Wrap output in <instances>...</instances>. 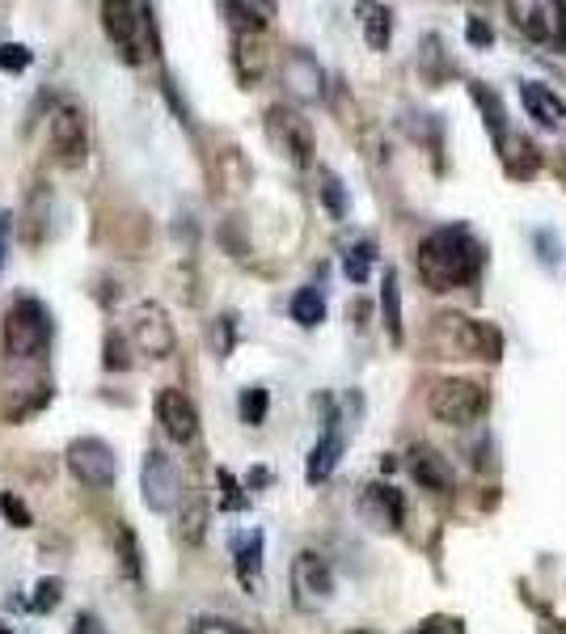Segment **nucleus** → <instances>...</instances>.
Returning a JSON list of instances; mask_svg holds the SVG:
<instances>
[{
    "mask_svg": "<svg viewBox=\"0 0 566 634\" xmlns=\"http://www.w3.org/2000/svg\"><path fill=\"white\" fill-rule=\"evenodd\" d=\"M414 267L432 292H453L465 283H478L486 267V246L465 224H444L428 233L414 249Z\"/></svg>",
    "mask_w": 566,
    "mask_h": 634,
    "instance_id": "f257e3e1",
    "label": "nucleus"
},
{
    "mask_svg": "<svg viewBox=\"0 0 566 634\" xmlns=\"http://www.w3.org/2000/svg\"><path fill=\"white\" fill-rule=\"evenodd\" d=\"M9 242H13V212H0V271L9 267Z\"/></svg>",
    "mask_w": 566,
    "mask_h": 634,
    "instance_id": "ea45409f",
    "label": "nucleus"
},
{
    "mask_svg": "<svg viewBox=\"0 0 566 634\" xmlns=\"http://www.w3.org/2000/svg\"><path fill=\"white\" fill-rule=\"evenodd\" d=\"M73 634H107V626H102L93 613H77V626H73Z\"/></svg>",
    "mask_w": 566,
    "mask_h": 634,
    "instance_id": "a19ab883",
    "label": "nucleus"
},
{
    "mask_svg": "<svg viewBox=\"0 0 566 634\" xmlns=\"http://www.w3.org/2000/svg\"><path fill=\"white\" fill-rule=\"evenodd\" d=\"M347 634H377V631H364V626H359V631H347Z\"/></svg>",
    "mask_w": 566,
    "mask_h": 634,
    "instance_id": "79ce46f5",
    "label": "nucleus"
},
{
    "mask_svg": "<svg viewBox=\"0 0 566 634\" xmlns=\"http://www.w3.org/2000/svg\"><path fill=\"white\" fill-rule=\"evenodd\" d=\"M229 550H233V567L242 576L245 588L258 583V571H263V533L258 529H237L229 537Z\"/></svg>",
    "mask_w": 566,
    "mask_h": 634,
    "instance_id": "aec40b11",
    "label": "nucleus"
},
{
    "mask_svg": "<svg viewBox=\"0 0 566 634\" xmlns=\"http://www.w3.org/2000/svg\"><path fill=\"white\" fill-rule=\"evenodd\" d=\"M140 491L153 512H174L182 503V474L174 466V457H165L162 448H148L140 466Z\"/></svg>",
    "mask_w": 566,
    "mask_h": 634,
    "instance_id": "f8f14e48",
    "label": "nucleus"
},
{
    "mask_svg": "<svg viewBox=\"0 0 566 634\" xmlns=\"http://www.w3.org/2000/svg\"><path fill=\"white\" fill-rule=\"evenodd\" d=\"M68 469L77 474V482L93 487V491H110L114 478H119V461H114V448L98 436H77L64 453Z\"/></svg>",
    "mask_w": 566,
    "mask_h": 634,
    "instance_id": "1a4fd4ad",
    "label": "nucleus"
},
{
    "mask_svg": "<svg viewBox=\"0 0 566 634\" xmlns=\"http://www.w3.org/2000/svg\"><path fill=\"white\" fill-rule=\"evenodd\" d=\"M52 347V313L34 297H18L4 313V356L13 364L43 359Z\"/></svg>",
    "mask_w": 566,
    "mask_h": 634,
    "instance_id": "20e7f679",
    "label": "nucleus"
},
{
    "mask_svg": "<svg viewBox=\"0 0 566 634\" xmlns=\"http://www.w3.org/2000/svg\"><path fill=\"white\" fill-rule=\"evenodd\" d=\"M465 38H469V47H478V52H482V47H490V43H495V30H490V22H486V18L469 13V18H465Z\"/></svg>",
    "mask_w": 566,
    "mask_h": 634,
    "instance_id": "e433bc0d",
    "label": "nucleus"
},
{
    "mask_svg": "<svg viewBox=\"0 0 566 634\" xmlns=\"http://www.w3.org/2000/svg\"><path fill=\"white\" fill-rule=\"evenodd\" d=\"M0 634H13V631H9V626H4V622H0Z\"/></svg>",
    "mask_w": 566,
    "mask_h": 634,
    "instance_id": "37998d69",
    "label": "nucleus"
},
{
    "mask_svg": "<svg viewBox=\"0 0 566 634\" xmlns=\"http://www.w3.org/2000/svg\"><path fill=\"white\" fill-rule=\"evenodd\" d=\"M59 592H64V579L55 576L38 579V583H34V597H30V609H34V613H52V609L59 605Z\"/></svg>",
    "mask_w": 566,
    "mask_h": 634,
    "instance_id": "2f4dec72",
    "label": "nucleus"
},
{
    "mask_svg": "<svg viewBox=\"0 0 566 634\" xmlns=\"http://www.w3.org/2000/svg\"><path fill=\"white\" fill-rule=\"evenodd\" d=\"M114 554H119V571L127 579L144 576V558H140V542L127 524H114Z\"/></svg>",
    "mask_w": 566,
    "mask_h": 634,
    "instance_id": "bb28decb",
    "label": "nucleus"
},
{
    "mask_svg": "<svg viewBox=\"0 0 566 634\" xmlns=\"http://www.w3.org/2000/svg\"><path fill=\"white\" fill-rule=\"evenodd\" d=\"M359 26H364V43L373 52H385L393 38V9L389 4H359Z\"/></svg>",
    "mask_w": 566,
    "mask_h": 634,
    "instance_id": "4be33fe9",
    "label": "nucleus"
},
{
    "mask_svg": "<svg viewBox=\"0 0 566 634\" xmlns=\"http://www.w3.org/2000/svg\"><path fill=\"white\" fill-rule=\"evenodd\" d=\"M0 512H4V521L13 524V529H30V524H34L30 508L18 496H13V491H0Z\"/></svg>",
    "mask_w": 566,
    "mask_h": 634,
    "instance_id": "c9c22d12",
    "label": "nucleus"
},
{
    "mask_svg": "<svg viewBox=\"0 0 566 634\" xmlns=\"http://www.w3.org/2000/svg\"><path fill=\"white\" fill-rule=\"evenodd\" d=\"M157 423L174 444H190L199 436V411L182 389H162L157 393Z\"/></svg>",
    "mask_w": 566,
    "mask_h": 634,
    "instance_id": "2eb2a0df",
    "label": "nucleus"
},
{
    "mask_svg": "<svg viewBox=\"0 0 566 634\" xmlns=\"http://www.w3.org/2000/svg\"><path fill=\"white\" fill-rule=\"evenodd\" d=\"M220 487H224V499H220V508L224 512H242V508H249V496H242V482L229 474V469H217Z\"/></svg>",
    "mask_w": 566,
    "mask_h": 634,
    "instance_id": "72a5a7b5",
    "label": "nucleus"
},
{
    "mask_svg": "<svg viewBox=\"0 0 566 634\" xmlns=\"http://www.w3.org/2000/svg\"><path fill=\"white\" fill-rule=\"evenodd\" d=\"M469 98L478 102V111H482V119H486V127H490V136H495V144H503V140H508V111H503L499 93H495V89H486L482 81H469Z\"/></svg>",
    "mask_w": 566,
    "mask_h": 634,
    "instance_id": "5701e85b",
    "label": "nucleus"
},
{
    "mask_svg": "<svg viewBox=\"0 0 566 634\" xmlns=\"http://www.w3.org/2000/svg\"><path fill=\"white\" fill-rule=\"evenodd\" d=\"M406 634H465V626H460V618H444V613H435V618L419 622L414 631H406Z\"/></svg>",
    "mask_w": 566,
    "mask_h": 634,
    "instance_id": "4c0bfd02",
    "label": "nucleus"
},
{
    "mask_svg": "<svg viewBox=\"0 0 566 634\" xmlns=\"http://www.w3.org/2000/svg\"><path fill=\"white\" fill-rule=\"evenodd\" d=\"M102 30L114 43V52L123 64H144L157 52V22L148 4H132V0H107L102 4Z\"/></svg>",
    "mask_w": 566,
    "mask_h": 634,
    "instance_id": "7ed1b4c3",
    "label": "nucleus"
},
{
    "mask_svg": "<svg viewBox=\"0 0 566 634\" xmlns=\"http://www.w3.org/2000/svg\"><path fill=\"white\" fill-rule=\"evenodd\" d=\"M380 318L393 343H402V288H398V271L385 267V283H380Z\"/></svg>",
    "mask_w": 566,
    "mask_h": 634,
    "instance_id": "b1692460",
    "label": "nucleus"
},
{
    "mask_svg": "<svg viewBox=\"0 0 566 634\" xmlns=\"http://www.w3.org/2000/svg\"><path fill=\"white\" fill-rule=\"evenodd\" d=\"M203 533H208V503L199 496H190L187 503H182V516H178V537H182L187 546H199Z\"/></svg>",
    "mask_w": 566,
    "mask_h": 634,
    "instance_id": "cd10ccee",
    "label": "nucleus"
},
{
    "mask_svg": "<svg viewBox=\"0 0 566 634\" xmlns=\"http://www.w3.org/2000/svg\"><path fill=\"white\" fill-rule=\"evenodd\" d=\"M263 123H267V140L292 162V166L309 169L313 166V153H318V140H313V123L304 119L300 111H292V107H267V114H263Z\"/></svg>",
    "mask_w": 566,
    "mask_h": 634,
    "instance_id": "423d86ee",
    "label": "nucleus"
},
{
    "mask_svg": "<svg viewBox=\"0 0 566 634\" xmlns=\"http://www.w3.org/2000/svg\"><path fill=\"white\" fill-rule=\"evenodd\" d=\"M242 423H249V427H258L263 419H267V407H270V393L263 386H249V389H242Z\"/></svg>",
    "mask_w": 566,
    "mask_h": 634,
    "instance_id": "7c9ffc66",
    "label": "nucleus"
},
{
    "mask_svg": "<svg viewBox=\"0 0 566 634\" xmlns=\"http://www.w3.org/2000/svg\"><path fill=\"white\" fill-rule=\"evenodd\" d=\"M292 601H297L300 613H318L334 601V567L322 554L300 550L292 558Z\"/></svg>",
    "mask_w": 566,
    "mask_h": 634,
    "instance_id": "6e6552de",
    "label": "nucleus"
},
{
    "mask_svg": "<svg viewBox=\"0 0 566 634\" xmlns=\"http://www.w3.org/2000/svg\"><path fill=\"white\" fill-rule=\"evenodd\" d=\"M233 338H237V318L233 313H220L217 318V356L233 352Z\"/></svg>",
    "mask_w": 566,
    "mask_h": 634,
    "instance_id": "58836bf2",
    "label": "nucleus"
},
{
    "mask_svg": "<svg viewBox=\"0 0 566 634\" xmlns=\"http://www.w3.org/2000/svg\"><path fill=\"white\" fill-rule=\"evenodd\" d=\"M322 203H325V212L334 216V221H343L347 216V191H343V178L334 174V169H322Z\"/></svg>",
    "mask_w": 566,
    "mask_h": 634,
    "instance_id": "c756f323",
    "label": "nucleus"
},
{
    "mask_svg": "<svg viewBox=\"0 0 566 634\" xmlns=\"http://www.w3.org/2000/svg\"><path fill=\"white\" fill-rule=\"evenodd\" d=\"M220 9L229 13V22L237 26V34H263L267 22L275 18V4H245V0H237V4H220Z\"/></svg>",
    "mask_w": 566,
    "mask_h": 634,
    "instance_id": "a878e982",
    "label": "nucleus"
},
{
    "mask_svg": "<svg viewBox=\"0 0 566 634\" xmlns=\"http://www.w3.org/2000/svg\"><path fill=\"white\" fill-rule=\"evenodd\" d=\"M512 26L545 47H566V4H550V0H524V4H508Z\"/></svg>",
    "mask_w": 566,
    "mask_h": 634,
    "instance_id": "9d476101",
    "label": "nucleus"
},
{
    "mask_svg": "<svg viewBox=\"0 0 566 634\" xmlns=\"http://www.w3.org/2000/svg\"><path fill=\"white\" fill-rule=\"evenodd\" d=\"M520 102L529 119L545 132H566V102L554 93V85L545 81H520Z\"/></svg>",
    "mask_w": 566,
    "mask_h": 634,
    "instance_id": "f3484780",
    "label": "nucleus"
},
{
    "mask_svg": "<svg viewBox=\"0 0 566 634\" xmlns=\"http://www.w3.org/2000/svg\"><path fill=\"white\" fill-rule=\"evenodd\" d=\"M279 81H284V89H288L297 102H318V98L325 93L322 64L309 56L304 47L284 52V59H279Z\"/></svg>",
    "mask_w": 566,
    "mask_h": 634,
    "instance_id": "4468645a",
    "label": "nucleus"
},
{
    "mask_svg": "<svg viewBox=\"0 0 566 634\" xmlns=\"http://www.w3.org/2000/svg\"><path fill=\"white\" fill-rule=\"evenodd\" d=\"M406 469H410V478L423 487V491H435V496H448L453 491V466H448V457L432 448V444H414L410 453H406Z\"/></svg>",
    "mask_w": 566,
    "mask_h": 634,
    "instance_id": "dca6fc26",
    "label": "nucleus"
},
{
    "mask_svg": "<svg viewBox=\"0 0 566 634\" xmlns=\"http://www.w3.org/2000/svg\"><path fill=\"white\" fill-rule=\"evenodd\" d=\"M288 313H292V322H297V326H304V331L322 326V322H325L322 288H297V297H292V304H288Z\"/></svg>",
    "mask_w": 566,
    "mask_h": 634,
    "instance_id": "393cba45",
    "label": "nucleus"
},
{
    "mask_svg": "<svg viewBox=\"0 0 566 634\" xmlns=\"http://www.w3.org/2000/svg\"><path fill=\"white\" fill-rule=\"evenodd\" d=\"M52 153L68 169H81L89 162V123L77 102H59L52 111Z\"/></svg>",
    "mask_w": 566,
    "mask_h": 634,
    "instance_id": "9b49d317",
    "label": "nucleus"
},
{
    "mask_svg": "<svg viewBox=\"0 0 566 634\" xmlns=\"http://www.w3.org/2000/svg\"><path fill=\"white\" fill-rule=\"evenodd\" d=\"M432 352L440 359H482L495 364L503 356V334L495 331L490 322H478L469 313H440L428 334Z\"/></svg>",
    "mask_w": 566,
    "mask_h": 634,
    "instance_id": "f03ea898",
    "label": "nucleus"
},
{
    "mask_svg": "<svg viewBox=\"0 0 566 634\" xmlns=\"http://www.w3.org/2000/svg\"><path fill=\"white\" fill-rule=\"evenodd\" d=\"M343 448H347V436H343V427H339V414H330L322 441L313 444V453H309L304 478H309V482H325V478L339 469V461H343Z\"/></svg>",
    "mask_w": 566,
    "mask_h": 634,
    "instance_id": "6ab92c4d",
    "label": "nucleus"
},
{
    "mask_svg": "<svg viewBox=\"0 0 566 634\" xmlns=\"http://www.w3.org/2000/svg\"><path fill=\"white\" fill-rule=\"evenodd\" d=\"M359 521L368 524V529H377V533H398L406 521L402 491L389 487V482H368L359 491Z\"/></svg>",
    "mask_w": 566,
    "mask_h": 634,
    "instance_id": "ddd939ff",
    "label": "nucleus"
},
{
    "mask_svg": "<svg viewBox=\"0 0 566 634\" xmlns=\"http://www.w3.org/2000/svg\"><path fill=\"white\" fill-rule=\"evenodd\" d=\"M34 52L22 43H0V73H26Z\"/></svg>",
    "mask_w": 566,
    "mask_h": 634,
    "instance_id": "f704fd0d",
    "label": "nucleus"
},
{
    "mask_svg": "<svg viewBox=\"0 0 566 634\" xmlns=\"http://www.w3.org/2000/svg\"><path fill=\"white\" fill-rule=\"evenodd\" d=\"M233 64H237V77L245 85H254L267 73V47H263V34H237L233 38Z\"/></svg>",
    "mask_w": 566,
    "mask_h": 634,
    "instance_id": "412c9836",
    "label": "nucleus"
},
{
    "mask_svg": "<svg viewBox=\"0 0 566 634\" xmlns=\"http://www.w3.org/2000/svg\"><path fill=\"white\" fill-rule=\"evenodd\" d=\"M127 338H132L135 352L148 359L174 356V347H178L174 322H169L165 304H157V301H140L132 313H127Z\"/></svg>",
    "mask_w": 566,
    "mask_h": 634,
    "instance_id": "0eeeda50",
    "label": "nucleus"
},
{
    "mask_svg": "<svg viewBox=\"0 0 566 634\" xmlns=\"http://www.w3.org/2000/svg\"><path fill=\"white\" fill-rule=\"evenodd\" d=\"M428 411L448 427H469L490 411V393L469 377H444L428 393Z\"/></svg>",
    "mask_w": 566,
    "mask_h": 634,
    "instance_id": "39448f33",
    "label": "nucleus"
},
{
    "mask_svg": "<svg viewBox=\"0 0 566 634\" xmlns=\"http://www.w3.org/2000/svg\"><path fill=\"white\" fill-rule=\"evenodd\" d=\"M373 267H377V242H355V246L343 254V271H347L351 283H368L373 276Z\"/></svg>",
    "mask_w": 566,
    "mask_h": 634,
    "instance_id": "c85d7f7f",
    "label": "nucleus"
},
{
    "mask_svg": "<svg viewBox=\"0 0 566 634\" xmlns=\"http://www.w3.org/2000/svg\"><path fill=\"white\" fill-rule=\"evenodd\" d=\"M102 364H107L110 372H123L127 364H132V356H127V338L119 331L107 334V347H102Z\"/></svg>",
    "mask_w": 566,
    "mask_h": 634,
    "instance_id": "473e14b6",
    "label": "nucleus"
},
{
    "mask_svg": "<svg viewBox=\"0 0 566 634\" xmlns=\"http://www.w3.org/2000/svg\"><path fill=\"white\" fill-rule=\"evenodd\" d=\"M52 216H55V194L52 187L38 178V182H30L26 208H22V237H26L30 246H43V242H47Z\"/></svg>",
    "mask_w": 566,
    "mask_h": 634,
    "instance_id": "a211bd4d",
    "label": "nucleus"
}]
</instances>
